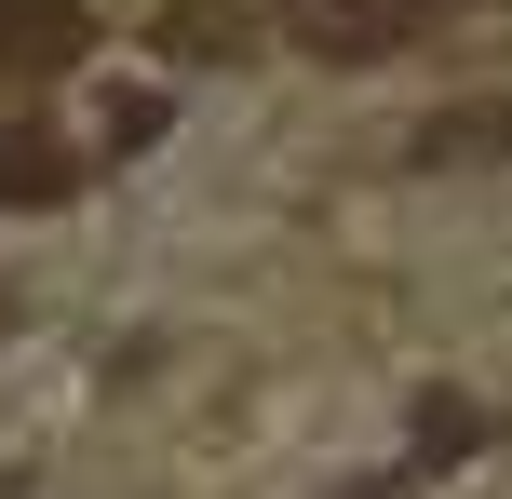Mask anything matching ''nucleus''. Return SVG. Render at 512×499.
I'll return each instance as SVG.
<instances>
[{
    "label": "nucleus",
    "mask_w": 512,
    "mask_h": 499,
    "mask_svg": "<svg viewBox=\"0 0 512 499\" xmlns=\"http://www.w3.org/2000/svg\"><path fill=\"white\" fill-rule=\"evenodd\" d=\"M95 54V14L81 0H0V81H54Z\"/></svg>",
    "instance_id": "f257e3e1"
},
{
    "label": "nucleus",
    "mask_w": 512,
    "mask_h": 499,
    "mask_svg": "<svg viewBox=\"0 0 512 499\" xmlns=\"http://www.w3.org/2000/svg\"><path fill=\"white\" fill-rule=\"evenodd\" d=\"M418 27H445V0H310L324 54H378V41H418Z\"/></svg>",
    "instance_id": "7ed1b4c3"
},
{
    "label": "nucleus",
    "mask_w": 512,
    "mask_h": 499,
    "mask_svg": "<svg viewBox=\"0 0 512 499\" xmlns=\"http://www.w3.org/2000/svg\"><path fill=\"white\" fill-rule=\"evenodd\" d=\"M0 203H68V135L54 122H27V108H0Z\"/></svg>",
    "instance_id": "f03ea898"
},
{
    "label": "nucleus",
    "mask_w": 512,
    "mask_h": 499,
    "mask_svg": "<svg viewBox=\"0 0 512 499\" xmlns=\"http://www.w3.org/2000/svg\"><path fill=\"white\" fill-rule=\"evenodd\" d=\"M418 432H432V459H472V446H486V419H472V405H432Z\"/></svg>",
    "instance_id": "39448f33"
},
{
    "label": "nucleus",
    "mask_w": 512,
    "mask_h": 499,
    "mask_svg": "<svg viewBox=\"0 0 512 499\" xmlns=\"http://www.w3.org/2000/svg\"><path fill=\"white\" fill-rule=\"evenodd\" d=\"M472 149H512V108H445L432 162H472Z\"/></svg>",
    "instance_id": "20e7f679"
}]
</instances>
